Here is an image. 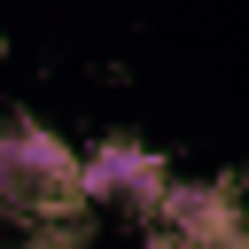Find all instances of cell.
<instances>
[{
	"label": "cell",
	"mask_w": 249,
	"mask_h": 249,
	"mask_svg": "<svg viewBox=\"0 0 249 249\" xmlns=\"http://www.w3.org/2000/svg\"><path fill=\"white\" fill-rule=\"evenodd\" d=\"M171 187H179L171 163L148 156L140 140H93L78 156V202H93V210H140V218H156L171 202Z\"/></svg>",
	"instance_id": "6da1fadb"
}]
</instances>
